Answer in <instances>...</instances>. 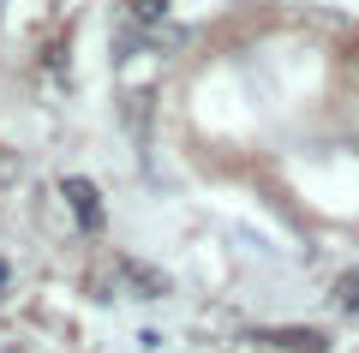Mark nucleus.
<instances>
[{"instance_id": "4", "label": "nucleus", "mask_w": 359, "mask_h": 353, "mask_svg": "<svg viewBox=\"0 0 359 353\" xmlns=\"http://www.w3.org/2000/svg\"><path fill=\"white\" fill-rule=\"evenodd\" d=\"M162 13H168V0H126V18H132V25H156Z\"/></svg>"}, {"instance_id": "3", "label": "nucleus", "mask_w": 359, "mask_h": 353, "mask_svg": "<svg viewBox=\"0 0 359 353\" xmlns=\"http://www.w3.org/2000/svg\"><path fill=\"white\" fill-rule=\"evenodd\" d=\"M269 347H282V353H330V341L318 335V329H276V335H264Z\"/></svg>"}, {"instance_id": "1", "label": "nucleus", "mask_w": 359, "mask_h": 353, "mask_svg": "<svg viewBox=\"0 0 359 353\" xmlns=\"http://www.w3.org/2000/svg\"><path fill=\"white\" fill-rule=\"evenodd\" d=\"M60 198L72 204V215H78V227H90V234H96V227H102V192L90 186L84 174H72V180H60Z\"/></svg>"}, {"instance_id": "2", "label": "nucleus", "mask_w": 359, "mask_h": 353, "mask_svg": "<svg viewBox=\"0 0 359 353\" xmlns=\"http://www.w3.org/2000/svg\"><path fill=\"white\" fill-rule=\"evenodd\" d=\"M120 276L138 288V300H162V293H168V276L150 269V264H138V258H120Z\"/></svg>"}, {"instance_id": "6", "label": "nucleus", "mask_w": 359, "mask_h": 353, "mask_svg": "<svg viewBox=\"0 0 359 353\" xmlns=\"http://www.w3.org/2000/svg\"><path fill=\"white\" fill-rule=\"evenodd\" d=\"M6 276H13V269H6V258H0V288H6Z\"/></svg>"}, {"instance_id": "5", "label": "nucleus", "mask_w": 359, "mask_h": 353, "mask_svg": "<svg viewBox=\"0 0 359 353\" xmlns=\"http://www.w3.org/2000/svg\"><path fill=\"white\" fill-rule=\"evenodd\" d=\"M341 305H347V312H359V276H341Z\"/></svg>"}]
</instances>
